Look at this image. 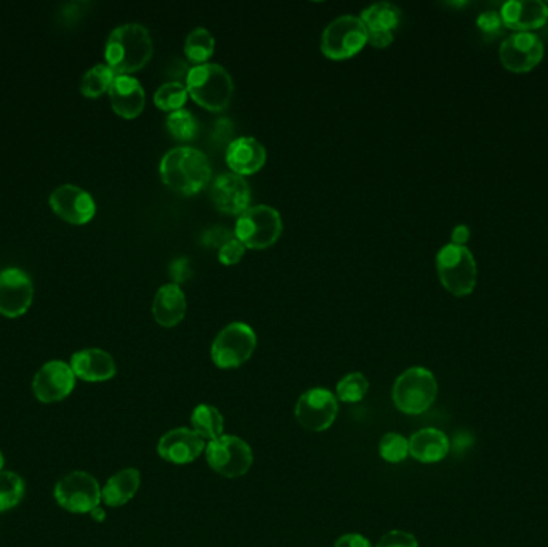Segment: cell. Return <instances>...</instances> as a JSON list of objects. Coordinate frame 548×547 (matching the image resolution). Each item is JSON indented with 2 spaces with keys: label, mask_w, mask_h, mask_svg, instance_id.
I'll return each instance as SVG.
<instances>
[{
  "label": "cell",
  "mask_w": 548,
  "mask_h": 547,
  "mask_svg": "<svg viewBox=\"0 0 548 547\" xmlns=\"http://www.w3.org/2000/svg\"><path fill=\"white\" fill-rule=\"evenodd\" d=\"M159 172L162 182L170 190L186 196L196 195L204 190L212 179L209 158L193 146H177L174 150L167 151L162 158Z\"/></svg>",
  "instance_id": "1"
},
{
  "label": "cell",
  "mask_w": 548,
  "mask_h": 547,
  "mask_svg": "<svg viewBox=\"0 0 548 547\" xmlns=\"http://www.w3.org/2000/svg\"><path fill=\"white\" fill-rule=\"evenodd\" d=\"M153 52L150 31L138 23H127L109 34L105 47L106 65L117 76H130L150 63Z\"/></svg>",
  "instance_id": "2"
},
{
  "label": "cell",
  "mask_w": 548,
  "mask_h": 547,
  "mask_svg": "<svg viewBox=\"0 0 548 547\" xmlns=\"http://www.w3.org/2000/svg\"><path fill=\"white\" fill-rule=\"evenodd\" d=\"M186 90L206 110L220 113L230 106L234 95V82L230 73L217 63L193 66L186 74Z\"/></svg>",
  "instance_id": "3"
},
{
  "label": "cell",
  "mask_w": 548,
  "mask_h": 547,
  "mask_svg": "<svg viewBox=\"0 0 548 547\" xmlns=\"http://www.w3.org/2000/svg\"><path fill=\"white\" fill-rule=\"evenodd\" d=\"M436 272L441 284L452 296H470L476 288L478 267L472 251L467 246L446 244L436 254Z\"/></svg>",
  "instance_id": "4"
},
{
  "label": "cell",
  "mask_w": 548,
  "mask_h": 547,
  "mask_svg": "<svg viewBox=\"0 0 548 547\" xmlns=\"http://www.w3.org/2000/svg\"><path fill=\"white\" fill-rule=\"evenodd\" d=\"M438 382L435 374L422 366L404 371L393 387V402L406 414H422L435 403Z\"/></svg>",
  "instance_id": "5"
},
{
  "label": "cell",
  "mask_w": 548,
  "mask_h": 547,
  "mask_svg": "<svg viewBox=\"0 0 548 547\" xmlns=\"http://www.w3.org/2000/svg\"><path fill=\"white\" fill-rule=\"evenodd\" d=\"M283 233V219L274 207H249L239 215L234 236L249 249L271 248Z\"/></svg>",
  "instance_id": "6"
},
{
  "label": "cell",
  "mask_w": 548,
  "mask_h": 547,
  "mask_svg": "<svg viewBox=\"0 0 548 547\" xmlns=\"http://www.w3.org/2000/svg\"><path fill=\"white\" fill-rule=\"evenodd\" d=\"M366 44H369V39L361 18L343 15L335 18L331 25L324 29L321 37V52L324 57L331 60H348L358 55Z\"/></svg>",
  "instance_id": "7"
},
{
  "label": "cell",
  "mask_w": 548,
  "mask_h": 547,
  "mask_svg": "<svg viewBox=\"0 0 548 547\" xmlns=\"http://www.w3.org/2000/svg\"><path fill=\"white\" fill-rule=\"evenodd\" d=\"M257 336L246 323H231L223 328L212 344V360L220 369L239 368L254 355Z\"/></svg>",
  "instance_id": "8"
},
{
  "label": "cell",
  "mask_w": 548,
  "mask_h": 547,
  "mask_svg": "<svg viewBox=\"0 0 548 547\" xmlns=\"http://www.w3.org/2000/svg\"><path fill=\"white\" fill-rule=\"evenodd\" d=\"M206 459L217 474L226 479H238L249 472L254 462V453L249 443L236 435H222L207 443Z\"/></svg>",
  "instance_id": "9"
},
{
  "label": "cell",
  "mask_w": 548,
  "mask_h": 547,
  "mask_svg": "<svg viewBox=\"0 0 548 547\" xmlns=\"http://www.w3.org/2000/svg\"><path fill=\"white\" fill-rule=\"evenodd\" d=\"M55 499L66 511L90 514L100 506L101 488L97 479L87 472H71L57 483Z\"/></svg>",
  "instance_id": "10"
},
{
  "label": "cell",
  "mask_w": 548,
  "mask_h": 547,
  "mask_svg": "<svg viewBox=\"0 0 548 547\" xmlns=\"http://www.w3.org/2000/svg\"><path fill=\"white\" fill-rule=\"evenodd\" d=\"M544 42L536 33H512L499 49V60L512 73H529L544 58Z\"/></svg>",
  "instance_id": "11"
},
{
  "label": "cell",
  "mask_w": 548,
  "mask_h": 547,
  "mask_svg": "<svg viewBox=\"0 0 548 547\" xmlns=\"http://www.w3.org/2000/svg\"><path fill=\"white\" fill-rule=\"evenodd\" d=\"M339 413L337 397L327 389H311L299 398L295 418L300 426L310 432H324L334 424Z\"/></svg>",
  "instance_id": "12"
},
{
  "label": "cell",
  "mask_w": 548,
  "mask_h": 547,
  "mask_svg": "<svg viewBox=\"0 0 548 547\" xmlns=\"http://www.w3.org/2000/svg\"><path fill=\"white\" fill-rule=\"evenodd\" d=\"M34 286L28 273L21 268H5L0 272V313L18 318L28 312L33 302Z\"/></svg>",
  "instance_id": "13"
},
{
  "label": "cell",
  "mask_w": 548,
  "mask_h": 547,
  "mask_svg": "<svg viewBox=\"0 0 548 547\" xmlns=\"http://www.w3.org/2000/svg\"><path fill=\"white\" fill-rule=\"evenodd\" d=\"M76 385V374L65 361L45 363L33 381V392L42 403H57L71 395Z\"/></svg>",
  "instance_id": "14"
},
{
  "label": "cell",
  "mask_w": 548,
  "mask_h": 547,
  "mask_svg": "<svg viewBox=\"0 0 548 547\" xmlns=\"http://www.w3.org/2000/svg\"><path fill=\"white\" fill-rule=\"evenodd\" d=\"M361 21L366 26L367 39L375 49H385L395 41L396 31L401 25L403 13L390 2H377L361 13Z\"/></svg>",
  "instance_id": "15"
},
{
  "label": "cell",
  "mask_w": 548,
  "mask_h": 547,
  "mask_svg": "<svg viewBox=\"0 0 548 547\" xmlns=\"http://www.w3.org/2000/svg\"><path fill=\"white\" fill-rule=\"evenodd\" d=\"M50 206L61 219L74 225H84L95 217L97 206L92 196L74 185H61L50 195Z\"/></svg>",
  "instance_id": "16"
},
{
  "label": "cell",
  "mask_w": 548,
  "mask_h": 547,
  "mask_svg": "<svg viewBox=\"0 0 548 547\" xmlns=\"http://www.w3.org/2000/svg\"><path fill=\"white\" fill-rule=\"evenodd\" d=\"M210 198L218 211L228 215H241L250 206L249 183L241 175L222 174L212 183Z\"/></svg>",
  "instance_id": "17"
},
{
  "label": "cell",
  "mask_w": 548,
  "mask_h": 547,
  "mask_svg": "<svg viewBox=\"0 0 548 547\" xmlns=\"http://www.w3.org/2000/svg\"><path fill=\"white\" fill-rule=\"evenodd\" d=\"M499 13L513 33H534L548 21V5L542 0H507Z\"/></svg>",
  "instance_id": "18"
},
{
  "label": "cell",
  "mask_w": 548,
  "mask_h": 547,
  "mask_svg": "<svg viewBox=\"0 0 548 547\" xmlns=\"http://www.w3.org/2000/svg\"><path fill=\"white\" fill-rule=\"evenodd\" d=\"M206 440L194 430L174 429L159 440L158 453L172 464H190L206 451Z\"/></svg>",
  "instance_id": "19"
},
{
  "label": "cell",
  "mask_w": 548,
  "mask_h": 547,
  "mask_svg": "<svg viewBox=\"0 0 548 547\" xmlns=\"http://www.w3.org/2000/svg\"><path fill=\"white\" fill-rule=\"evenodd\" d=\"M266 163V150L254 137H239L226 148V164L236 175H254Z\"/></svg>",
  "instance_id": "20"
},
{
  "label": "cell",
  "mask_w": 548,
  "mask_h": 547,
  "mask_svg": "<svg viewBox=\"0 0 548 547\" xmlns=\"http://www.w3.org/2000/svg\"><path fill=\"white\" fill-rule=\"evenodd\" d=\"M108 94L114 113L121 118L135 119L145 110V90L135 77L116 76Z\"/></svg>",
  "instance_id": "21"
},
{
  "label": "cell",
  "mask_w": 548,
  "mask_h": 547,
  "mask_svg": "<svg viewBox=\"0 0 548 547\" xmlns=\"http://www.w3.org/2000/svg\"><path fill=\"white\" fill-rule=\"evenodd\" d=\"M71 369L76 377L85 382H105L116 376L114 358L101 349H85L74 353Z\"/></svg>",
  "instance_id": "22"
},
{
  "label": "cell",
  "mask_w": 548,
  "mask_h": 547,
  "mask_svg": "<svg viewBox=\"0 0 548 547\" xmlns=\"http://www.w3.org/2000/svg\"><path fill=\"white\" fill-rule=\"evenodd\" d=\"M153 315L164 328H174L182 323L186 315V296L178 284H166L156 292Z\"/></svg>",
  "instance_id": "23"
},
{
  "label": "cell",
  "mask_w": 548,
  "mask_h": 547,
  "mask_svg": "<svg viewBox=\"0 0 548 547\" xmlns=\"http://www.w3.org/2000/svg\"><path fill=\"white\" fill-rule=\"evenodd\" d=\"M449 450V438L438 429H422L409 438V454L425 464L443 461Z\"/></svg>",
  "instance_id": "24"
},
{
  "label": "cell",
  "mask_w": 548,
  "mask_h": 547,
  "mask_svg": "<svg viewBox=\"0 0 548 547\" xmlns=\"http://www.w3.org/2000/svg\"><path fill=\"white\" fill-rule=\"evenodd\" d=\"M140 480H142L140 472L132 467L117 472L101 490V501L109 507L124 506L133 496L137 495Z\"/></svg>",
  "instance_id": "25"
},
{
  "label": "cell",
  "mask_w": 548,
  "mask_h": 547,
  "mask_svg": "<svg viewBox=\"0 0 548 547\" xmlns=\"http://www.w3.org/2000/svg\"><path fill=\"white\" fill-rule=\"evenodd\" d=\"M191 426L194 432L204 440H217L222 437L225 430V421L220 411L215 406L199 405L191 414Z\"/></svg>",
  "instance_id": "26"
},
{
  "label": "cell",
  "mask_w": 548,
  "mask_h": 547,
  "mask_svg": "<svg viewBox=\"0 0 548 547\" xmlns=\"http://www.w3.org/2000/svg\"><path fill=\"white\" fill-rule=\"evenodd\" d=\"M215 52V39L206 28H196L188 34L185 55L194 66L206 65Z\"/></svg>",
  "instance_id": "27"
},
{
  "label": "cell",
  "mask_w": 548,
  "mask_h": 547,
  "mask_svg": "<svg viewBox=\"0 0 548 547\" xmlns=\"http://www.w3.org/2000/svg\"><path fill=\"white\" fill-rule=\"evenodd\" d=\"M116 76L117 74L108 65L93 66L82 77L81 92L85 97H100L109 92Z\"/></svg>",
  "instance_id": "28"
},
{
  "label": "cell",
  "mask_w": 548,
  "mask_h": 547,
  "mask_svg": "<svg viewBox=\"0 0 548 547\" xmlns=\"http://www.w3.org/2000/svg\"><path fill=\"white\" fill-rule=\"evenodd\" d=\"M188 90L185 84L180 81L166 82L164 86L159 87L154 94V105L159 110L174 113V111L183 110V106L188 102Z\"/></svg>",
  "instance_id": "29"
},
{
  "label": "cell",
  "mask_w": 548,
  "mask_h": 547,
  "mask_svg": "<svg viewBox=\"0 0 548 547\" xmlns=\"http://www.w3.org/2000/svg\"><path fill=\"white\" fill-rule=\"evenodd\" d=\"M25 496V482L15 472H0V512L10 511Z\"/></svg>",
  "instance_id": "30"
},
{
  "label": "cell",
  "mask_w": 548,
  "mask_h": 547,
  "mask_svg": "<svg viewBox=\"0 0 548 547\" xmlns=\"http://www.w3.org/2000/svg\"><path fill=\"white\" fill-rule=\"evenodd\" d=\"M167 132L172 137L177 138L178 142H190L198 135V121L194 118L191 111L178 110L170 113L166 119Z\"/></svg>",
  "instance_id": "31"
},
{
  "label": "cell",
  "mask_w": 548,
  "mask_h": 547,
  "mask_svg": "<svg viewBox=\"0 0 548 547\" xmlns=\"http://www.w3.org/2000/svg\"><path fill=\"white\" fill-rule=\"evenodd\" d=\"M369 381L361 373H351L337 384V397L343 403H358L366 397Z\"/></svg>",
  "instance_id": "32"
},
{
  "label": "cell",
  "mask_w": 548,
  "mask_h": 547,
  "mask_svg": "<svg viewBox=\"0 0 548 547\" xmlns=\"http://www.w3.org/2000/svg\"><path fill=\"white\" fill-rule=\"evenodd\" d=\"M380 456L391 464L403 462L409 456V440L403 435L391 434L383 435L379 445Z\"/></svg>",
  "instance_id": "33"
},
{
  "label": "cell",
  "mask_w": 548,
  "mask_h": 547,
  "mask_svg": "<svg viewBox=\"0 0 548 547\" xmlns=\"http://www.w3.org/2000/svg\"><path fill=\"white\" fill-rule=\"evenodd\" d=\"M476 26L480 29L481 36L488 41H494L497 36L504 33V21L500 18V13L496 10H486L481 12L476 18Z\"/></svg>",
  "instance_id": "34"
},
{
  "label": "cell",
  "mask_w": 548,
  "mask_h": 547,
  "mask_svg": "<svg viewBox=\"0 0 548 547\" xmlns=\"http://www.w3.org/2000/svg\"><path fill=\"white\" fill-rule=\"evenodd\" d=\"M246 246L234 236L233 240L223 244L222 248L218 249V260L223 265H236L241 262L242 257L246 254Z\"/></svg>",
  "instance_id": "35"
},
{
  "label": "cell",
  "mask_w": 548,
  "mask_h": 547,
  "mask_svg": "<svg viewBox=\"0 0 548 547\" xmlns=\"http://www.w3.org/2000/svg\"><path fill=\"white\" fill-rule=\"evenodd\" d=\"M377 547H419L416 536L401 530L388 531L383 535Z\"/></svg>",
  "instance_id": "36"
},
{
  "label": "cell",
  "mask_w": 548,
  "mask_h": 547,
  "mask_svg": "<svg viewBox=\"0 0 548 547\" xmlns=\"http://www.w3.org/2000/svg\"><path fill=\"white\" fill-rule=\"evenodd\" d=\"M234 233H231L230 230H226L223 227H214L207 230L204 233V244L206 246H214V248H222L223 244L228 243V241L233 240Z\"/></svg>",
  "instance_id": "37"
},
{
  "label": "cell",
  "mask_w": 548,
  "mask_h": 547,
  "mask_svg": "<svg viewBox=\"0 0 548 547\" xmlns=\"http://www.w3.org/2000/svg\"><path fill=\"white\" fill-rule=\"evenodd\" d=\"M191 275L190 262L186 259L175 260L174 264L170 265V276L174 278L175 284L183 283L188 280Z\"/></svg>",
  "instance_id": "38"
},
{
  "label": "cell",
  "mask_w": 548,
  "mask_h": 547,
  "mask_svg": "<svg viewBox=\"0 0 548 547\" xmlns=\"http://www.w3.org/2000/svg\"><path fill=\"white\" fill-rule=\"evenodd\" d=\"M334 547H372L371 541L358 535V533H348V535L340 536L335 541Z\"/></svg>",
  "instance_id": "39"
},
{
  "label": "cell",
  "mask_w": 548,
  "mask_h": 547,
  "mask_svg": "<svg viewBox=\"0 0 548 547\" xmlns=\"http://www.w3.org/2000/svg\"><path fill=\"white\" fill-rule=\"evenodd\" d=\"M470 240V228L467 225H457L454 230H452L451 243L456 244V246H465Z\"/></svg>",
  "instance_id": "40"
},
{
  "label": "cell",
  "mask_w": 548,
  "mask_h": 547,
  "mask_svg": "<svg viewBox=\"0 0 548 547\" xmlns=\"http://www.w3.org/2000/svg\"><path fill=\"white\" fill-rule=\"evenodd\" d=\"M90 515H92V519L95 520V522H103L106 517L105 511H103L100 506H98L97 509H93V511L90 512Z\"/></svg>",
  "instance_id": "41"
},
{
  "label": "cell",
  "mask_w": 548,
  "mask_h": 547,
  "mask_svg": "<svg viewBox=\"0 0 548 547\" xmlns=\"http://www.w3.org/2000/svg\"><path fill=\"white\" fill-rule=\"evenodd\" d=\"M4 464H5L4 454H2V451H0V472L4 471Z\"/></svg>",
  "instance_id": "42"
}]
</instances>
